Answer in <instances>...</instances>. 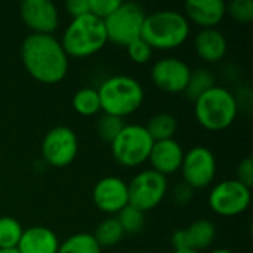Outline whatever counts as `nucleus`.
<instances>
[{"instance_id":"16","label":"nucleus","mask_w":253,"mask_h":253,"mask_svg":"<svg viewBox=\"0 0 253 253\" xmlns=\"http://www.w3.org/2000/svg\"><path fill=\"white\" fill-rule=\"evenodd\" d=\"M185 18L202 30L218 28L227 15V3L222 0H188L184 4Z\"/></svg>"},{"instance_id":"22","label":"nucleus","mask_w":253,"mask_h":253,"mask_svg":"<svg viewBox=\"0 0 253 253\" xmlns=\"http://www.w3.org/2000/svg\"><path fill=\"white\" fill-rule=\"evenodd\" d=\"M71 104H73L74 111L84 117L96 116L101 111L98 90L93 87H83V89L77 90L73 96Z\"/></svg>"},{"instance_id":"14","label":"nucleus","mask_w":253,"mask_h":253,"mask_svg":"<svg viewBox=\"0 0 253 253\" xmlns=\"http://www.w3.org/2000/svg\"><path fill=\"white\" fill-rule=\"evenodd\" d=\"M92 200L101 212L117 215L129 205L127 182H125L120 176H104L95 184Z\"/></svg>"},{"instance_id":"25","label":"nucleus","mask_w":253,"mask_h":253,"mask_svg":"<svg viewBox=\"0 0 253 253\" xmlns=\"http://www.w3.org/2000/svg\"><path fill=\"white\" fill-rule=\"evenodd\" d=\"M24 228L21 222L12 216L0 218V249H16Z\"/></svg>"},{"instance_id":"7","label":"nucleus","mask_w":253,"mask_h":253,"mask_svg":"<svg viewBox=\"0 0 253 253\" xmlns=\"http://www.w3.org/2000/svg\"><path fill=\"white\" fill-rule=\"evenodd\" d=\"M145 16L147 12L141 4L122 1V4L107 19H104L107 40L116 46L126 47L129 43L141 37Z\"/></svg>"},{"instance_id":"3","label":"nucleus","mask_w":253,"mask_h":253,"mask_svg":"<svg viewBox=\"0 0 253 253\" xmlns=\"http://www.w3.org/2000/svg\"><path fill=\"white\" fill-rule=\"evenodd\" d=\"M239 101L225 86L215 84L194 101L197 123L209 132H222L237 119Z\"/></svg>"},{"instance_id":"2","label":"nucleus","mask_w":253,"mask_h":253,"mask_svg":"<svg viewBox=\"0 0 253 253\" xmlns=\"http://www.w3.org/2000/svg\"><path fill=\"white\" fill-rule=\"evenodd\" d=\"M190 33L191 24L182 12L163 9L147 13L141 39L153 50H175L188 40Z\"/></svg>"},{"instance_id":"1","label":"nucleus","mask_w":253,"mask_h":253,"mask_svg":"<svg viewBox=\"0 0 253 253\" xmlns=\"http://www.w3.org/2000/svg\"><path fill=\"white\" fill-rule=\"evenodd\" d=\"M21 59L27 73L43 84H56L68 73V55L53 34H28L21 44Z\"/></svg>"},{"instance_id":"18","label":"nucleus","mask_w":253,"mask_h":253,"mask_svg":"<svg viewBox=\"0 0 253 253\" xmlns=\"http://www.w3.org/2000/svg\"><path fill=\"white\" fill-rule=\"evenodd\" d=\"M194 50L202 61L215 64L227 55L228 42L225 34L218 28L200 30L194 37Z\"/></svg>"},{"instance_id":"19","label":"nucleus","mask_w":253,"mask_h":253,"mask_svg":"<svg viewBox=\"0 0 253 253\" xmlns=\"http://www.w3.org/2000/svg\"><path fill=\"white\" fill-rule=\"evenodd\" d=\"M58 248V236L50 228L34 225L24 230L16 251L19 253H56Z\"/></svg>"},{"instance_id":"23","label":"nucleus","mask_w":253,"mask_h":253,"mask_svg":"<svg viewBox=\"0 0 253 253\" xmlns=\"http://www.w3.org/2000/svg\"><path fill=\"white\" fill-rule=\"evenodd\" d=\"M93 237H95V240L98 242V245L101 248H111V246H116L117 243H120L123 240L125 231L120 227L117 218L110 216V218L104 219L96 227Z\"/></svg>"},{"instance_id":"4","label":"nucleus","mask_w":253,"mask_h":253,"mask_svg":"<svg viewBox=\"0 0 253 253\" xmlns=\"http://www.w3.org/2000/svg\"><path fill=\"white\" fill-rule=\"evenodd\" d=\"M96 90L101 102V111L120 119L136 113L145 98L144 87L139 80L123 74L105 79Z\"/></svg>"},{"instance_id":"27","label":"nucleus","mask_w":253,"mask_h":253,"mask_svg":"<svg viewBox=\"0 0 253 253\" xmlns=\"http://www.w3.org/2000/svg\"><path fill=\"white\" fill-rule=\"evenodd\" d=\"M123 126H125L123 119L102 113V116L96 120V133L104 142L111 144L117 138Z\"/></svg>"},{"instance_id":"30","label":"nucleus","mask_w":253,"mask_h":253,"mask_svg":"<svg viewBox=\"0 0 253 253\" xmlns=\"http://www.w3.org/2000/svg\"><path fill=\"white\" fill-rule=\"evenodd\" d=\"M122 4L120 0H89V12L99 18V19H107L119 6Z\"/></svg>"},{"instance_id":"6","label":"nucleus","mask_w":253,"mask_h":253,"mask_svg":"<svg viewBox=\"0 0 253 253\" xmlns=\"http://www.w3.org/2000/svg\"><path fill=\"white\" fill-rule=\"evenodd\" d=\"M154 141L142 125H125L110 144L114 160L123 168H138L148 162Z\"/></svg>"},{"instance_id":"15","label":"nucleus","mask_w":253,"mask_h":253,"mask_svg":"<svg viewBox=\"0 0 253 253\" xmlns=\"http://www.w3.org/2000/svg\"><path fill=\"white\" fill-rule=\"evenodd\" d=\"M218 230L216 225L209 219H197L190 224L188 228H181L173 233L172 236V246L175 251L181 249H191L196 252L209 249L215 239Z\"/></svg>"},{"instance_id":"36","label":"nucleus","mask_w":253,"mask_h":253,"mask_svg":"<svg viewBox=\"0 0 253 253\" xmlns=\"http://www.w3.org/2000/svg\"><path fill=\"white\" fill-rule=\"evenodd\" d=\"M0 253H19L16 249H0Z\"/></svg>"},{"instance_id":"8","label":"nucleus","mask_w":253,"mask_h":253,"mask_svg":"<svg viewBox=\"0 0 253 253\" xmlns=\"http://www.w3.org/2000/svg\"><path fill=\"white\" fill-rule=\"evenodd\" d=\"M168 178L153 169H145L136 173L127 184L129 205L148 212L157 208L168 194Z\"/></svg>"},{"instance_id":"24","label":"nucleus","mask_w":253,"mask_h":253,"mask_svg":"<svg viewBox=\"0 0 253 253\" xmlns=\"http://www.w3.org/2000/svg\"><path fill=\"white\" fill-rule=\"evenodd\" d=\"M215 84H216V80L212 71H209L208 68H197L191 71V76H190V80L184 93L187 95L188 99L196 101L202 93H205Z\"/></svg>"},{"instance_id":"21","label":"nucleus","mask_w":253,"mask_h":253,"mask_svg":"<svg viewBox=\"0 0 253 253\" xmlns=\"http://www.w3.org/2000/svg\"><path fill=\"white\" fill-rule=\"evenodd\" d=\"M56 253H102V248L98 245L93 234L77 233L59 243Z\"/></svg>"},{"instance_id":"29","label":"nucleus","mask_w":253,"mask_h":253,"mask_svg":"<svg viewBox=\"0 0 253 253\" xmlns=\"http://www.w3.org/2000/svg\"><path fill=\"white\" fill-rule=\"evenodd\" d=\"M126 52H127V56L132 62L135 64H147L151 56H153V49L139 37L136 40H133L132 43H129L126 46Z\"/></svg>"},{"instance_id":"33","label":"nucleus","mask_w":253,"mask_h":253,"mask_svg":"<svg viewBox=\"0 0 253 253\" xmlns=\"http://www.w3.org/2000/svg\"><path fill=\"white\" fill-rule=\"evenodd\" d=\"M172 196H173V200H175L178 205H187V203L191 202V199H193V196H194V190H193L191 187H188L187 184L181 182V184H178V185L173 188Z\"/></svg>"},{"instance_id":"32","label":"nucleus","mask_w":253,"mask_h":253,"mask_svg":"<svg viewBox=\"0 0 253 253\" xmlns=\"http://www.w3.org/2000/svg\"><path fill=\"white\" fill-rule=\"evenodd\" d=\"M65 10L71 16V19L90 13L89 12V0H68L65 3Z\"/></svg>"},{"instance_id":"5","label":"nucleus","mask_w":253,"mask_h":253,"mask_svg":"<svg viewBox=\"0 0 253 253\" xmlns=\"http://www.w3.org/2000/svg\"><path fill=\"white\" fill-rule=\"evenodd\" d=\"M59 42L68 58L93 56L108 43L104 21L92 13L74 18L65 27Z\"/></svg>"},{"instance_id":"34","label":"nucleus","mask_w":253,"mask_h":253,"mask_svg":"<svg viewBox=\"0 0 253 253\" xmlns=\"http://www.w3.org/2000/svg\"><path fill=\"white\" fill-rule=\"evenodd\" d=\"M209 253H234L233 251H230V249H227V248H219V249H213V251H211Z\"/></svg>"},{"instance_id":"28","label":"nucleus","mask_w":253,"mask_h":253,"mask_svg":"<svg viewBox=\"0 0 253 253\" xmlns=\"http://www.w3.org/2000/svg\"><path fill=\"white\" fill-rule=\"evenodd\" d=\"M227 13L239 22V24H249L253 19V1L252 0H233L227 4Z\"/></svg>"},{"instance_id":"20","label":"nucleus","mask_w":253,"mask_h":253,"mask_svg":"<svg viewBox=\"0 0 253 253\" xmlns=\"http://www.w3.org/2000/svg\"><path fill=\"white\" fill-rule=\"evenodd\" d=\"M145 129L154 142L172 139L178 129V120L170 113H159L148 120Z\"/></svg>"},{"instance_id":"26","label":"nucleus","mask_w":253,"mask_h":253,"mask_svg":"<svg viewBox=\"0 0 253 253\" xmlns=\"http://www.w3.org/2000/svg\"><path fill=\"white\" fill-rule=\"evenodd\" d=\"M117 221L120 224V227L126 234H136L144 228L145 224V212H142L141 209L127 205L126 208H123L119 213H117Z\"/></svg>"},{"instance_id":"11","label":"nucleus","mask_w":253,"mask_h":253,"mask_svg":"<svg viewBox=\"0 0 253 253\" xmlns=\"http://www.w3.org/2000/svg\"><path fill=\"white\" fill-rule=\"evenodd\" d=\"M42 156L52 168L70 166L79 151V139L76 132L68 126L52 127L42 141Z\"/></svg>"},{"instance_id":"35","label":"nucleus","mask_w":253,"mask_h":253,"mask_svg":"<svg viewBox=\"0 0 253 253\" xmlns=\"http://www.w3.org/2000/svg\"><path fill=\"white\" fill-rule=\"evenodd\" d=\"M172 253H200V252H196V251H191V249H181V251H173Z\"/></svg>"},{"instance_id":"9","label":"nucleus","mask_w":253,"mask_h":253,"mask_svg":"<svg viewBox=\"0 0 253 253\" xmlns=\"http://www.w3.org/2000/svg\"><path fill=\"white\" fill-rule=\"evenodd\" d=\"M252 202V191L242 182L225 179L209 193V208L222 218H234L245 213Z\"/></svg>"},{"instance_id":"12","label":"nucleus","mask_w":253,"mask_h":253,"mask_svg":"<svg viewBox=\"0 0 253 253\" xmlns=\"http://www.w3.org/2000/svg\"><path fill=\"white\" fill-rule=\"evenodd\" d=\"M190 65L175 56H166L156 61L151 67V82L166 93H182L191 76Z\"/></svg>"},{"instance_id":"31","label":"nucleus","mask_w":253,"mask_h":253,"mask_svg":"<svg viewBox=\"0 0 253 253\" xmlns=\"http://www.w3.org/2000/svg\"><path fill=\"white\" fill-rule=\"evenodd\" d=\"M236 179L246 185L248 188H252L253 185V160L251 157L243 159L236 170Z\"/></svg>"},{"instance_id":"10","label":"nucleus","mask_w":253,"mask_h":253,"mask_svg":"<svg viewBox=\"0 0 253 253\" xmlns=\"http://www.w3.org/2000/svg\"><path fill=\"white\" fill-rule=\"evenodd\" d=\"M184 184L196 190L208 188L216 176V157L208 147L197 145L185 151L181 165Z\"/></svg>"},{"instance_id":"13","label":"nucleus","mask_w":253,"mask_h":253,"mask_svg":"<svg viewBox=\"0 0 253 253\" xmlns=\"http://www.w3.org/2000/svg\"><path fill=\"white\" fill-rule=\"evenodd\" d=\"M19 13L31 34H53L59 27L58 7L49 0H24Z\"/></svg>"},{"instance_id":"17","label":"nucleus","mask_w":253,"mask_h":253,"mask_svg":"<svg viewBox=\"0 0 253 253\" xmlns=\"http://www.w3.org/2000/svg\"><path fill=\"white\" fill-rule=\"evenodd\" d=\"M184 148L176 139H165L153 144L148 162L151 163V169L168 176L181 169L184 160Z\"/></svg>"}]
</instances>
